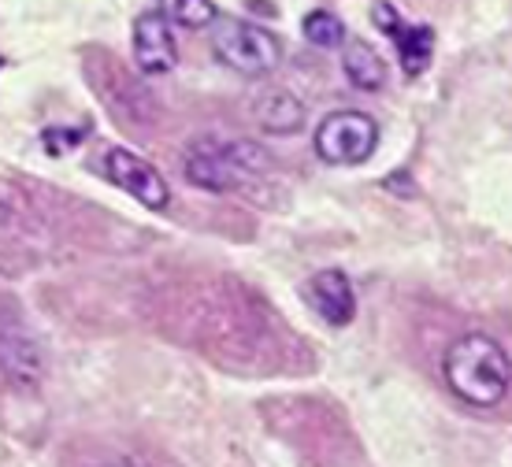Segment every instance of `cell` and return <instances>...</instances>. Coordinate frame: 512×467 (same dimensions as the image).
<instances>
[{
    "mask_svg": "<svg viewBox=\"0 0 512 467\" xmlns=\"http://www.w3.org/2000/svg\"><path fill=\"white\" fill-rule=\"evenodd\" d=\"M449 390L475 408L498 404L512 386V360L490 334H464L442 360Z\"/></svg>",
    "mask_w": 512,
    "mask_h": 467,
    "instance_id": "obj_1",
    "label": "cell"
},
{
    "mask_svg": "<svg viewBox=\"0 0 512 467\" xmlns=\"http://www.w3.org/2000/svg\"><path fill=\"white\" fill-rule=\"evenodd\" d=\"M271 156L256 141H219L205 138L186 152V178L208 193H231L268 175Z\"/></svg>",
    "mask_w": 512,
    "mask_h": 467,
    "instance_id": "obj_2",
    "label": "cell"
},
{
    "mask_svg": "<svg viewBox=\"0 0 512 467\" xmlns=\"http://www.w3.org/2000/svg\"><path fill=\"white\" fill-rule=\"evenodd\" d=\"M212 52L219 56V64H227L245 78H264L282 64V41L268 26L245 23V19H216Z\"/></svg>",
    "mask_w": 512,
    "mask_h": 467,
    "instance_id": "obj_3",
    "label": "cell"
},
{
    "mask_svg": "<svg viewBox=\"0 0 512 467\" xmlns=\"http://www.w3.org/2000/svg\"><path fill=\"white\" fill-rule=\"evenodd\" d=\"M379 145V127L364 112H331L316 127V156L334 167H357Z\"/></svg>",
    "mask_w": 512,
    "mask_h": 467,
    "instance_id": "obj_4",
    "label": "cell"
},
{
    "mask_svg": "<svg viewBox=\"0 0 512 467\" xmlns=\"http://www.w3.org/2000/svg\"><path fill=\"white\" fill-rule=\"evenodd\" d=\"M104 175H108V182L112 186H119L123 193H130L138 204H145V208H153V212H164L167 204H171V190H167L164 175L156 171L145 156H138V152L130 149H108L104 152Z\"/></svg>",
    "mask_w": 512,
    "mask_h": 467,
    "instance_id": "obj_5",
    "label": "cell"
},
{
    "mask_svg": "<svg viewBox=\"0 0 512 467\" xmlns=\"http://www.w3.org/2000/svg\"><path fill=\"white\" fill-rule=\"evenodd\" d=\"M134 60L145 75H167L179 64V41L164 12H145L134 23Z\"/></svg>",
    "mask_w": 512,
    "mask_h": 467,
    "instance_id": "obj_6",
    "label": "cell"
},
{
    "mask_svg": "<svg viewBox=\"0 0 512 467\" xmlns=\"http://www.w3.org/2000/svg\"><path fill=\"white\" fill-rule=\"evenodd\" d=\"M308 297H312V308L320 312L323 323H331V327H349L353 316H357L353 282L338 267H327V271H320V275L312 278L308 282Z\"/></svg>",
    "mask_w": 512,
    "mask_h": 467,
    "instance_id": "obj_7",
    "label": "cell"
},
{
    "mask_svg": "<svg viewBox=\"0 0 512 467\" xmlns=\"http://www.w3.org/2000/svg\"><path fill=\"white\" fill-rule=\"evenodd\" d=\"M0 371L15 382V386H38L41 382V349L19 327H0Z\"/></svg>",
    "mask_w": 512,
    "mask_h": 467,
    "instance_id": "obj_8",
    "label": "cell"
},
{
    "mask_svg": "<svg viewBox=\"0 0 512 467\" xmlns=\"http://www.w3.org/2000/svg\"><path fill=\"white\" fill-rule=\"evenodd\" d=\"M342 71H346L349 82H353L357 89H364V93L383 89V82H386L383 56L360 38H349L346 45H342Z\"/></svg>",
    "mask_w": 512,
    "mask_h": 467,
    "instance_id": "obj_9",
    "label": "cell"
},
{
    "mask_svg": "<svg viewBox=\"0 0 512 467\" xmlns=\"http://www.w3.org/2000/svg\"><path fill=\"white\" fill-rule=\"evenodd\" d=\"M256 123L268 134H294L305 127V104L286 89H271L264 93V101L256 104Z\"/></svg>",
    "mask_w": 512,
    "mask_h": 467,
    "instance_id": "obj_10",
    "label": "cell"
},
{
    "mask_svg": "<svg viewBox=\"0 0 512 467\" xmlns=\"http://www.w3.org/2000/svg\"><path fill=\"white\" fill-rule=\"evenodd\" d=\"M397 56H401V67H405V75L416 78L427 71L431 64V56H435V30L423 23H401L397 26Z\"/></svg>",
    "mask_w": 512,
    "mask_h": 467,
    "instance_id": "obj_11",
    "label": "cell"
},
{
    "mask_svg": "<svg viewBox=\"0 0 512 467\" xmlns=\"http://www.w3.org/2000/svg\"><path fill=\"white\" fill-rule=\"evenodd\" d=\"M301 34H305V41H308V45H316V49H338V45L346 41V23H342L338 15L316 8V12L305 15Z\"/></svg>",
    "mask_w": 512,
    "mask_h": 467,
    "instance_id": "obj_12",
    "label": "cell"
},
{
    "mask_svg": "<svg viewBox=\"0 0 512 467\" xmlns=\"http://www.w3.org/2000/svg\"><path fill=\"white\" fill-rule=\"evenodd\" d=\"M160 4H164V15L171 23H182V26H190V30L212 26L219 19L212 0H160Z\"/></svg>",
    "mask_w": 512,
    "mask_h": 467,
    "instance_id": "obj_13",
    "label": "cell"
},
{
    "mask_svg": "<svg viewBox=\"0 0 512 467\" xmlns=\"http://www.w3.org/2000/svg\"><path fill=\"white\" fill-rule=\"evenodd\" d=\"M86 138V130H45V149L49 152H56V156H60V152H64V145H78V141Z\"/></svg>",
    "mask_w": 512,
    "mask_h": 467,
    "instance_id": "obj_14",
    "label": "cell"
},
{
    "mask_svg": "<svg viewBox=\"0 0 512 467\" xmlns=\"http://www.w3.org/2000/svg\"><path fill=\"white\" fill-rule=\"evenodd\" d=\"M375 23H379V30H386V34H397L401 15L394 12V4H390V0H379V4H375Z\"/></svg>",
    "mask_w": 512,
    "mask_h": 467,
    "instance_id": "obj_15",
    "label": "cell"
},
{
    "mask_svg": "<svg viewBox=\"0 0 512 467\" xmlns=\"http://www.w3.org/2000/svg\"><path fill=\"white\" fill-rule=\"evenodd\" d=\"M104 467H134V464H104Z\"/></svg>",
    "mask_w": 512,
    "mask_h": 467,
    "instance_id": "obj_16",
    "label": "cell"
},
{
    "mask_svg": "<svg viewBox=\"0 0 512 467\" xmlns=\"http://www.w3.org/2000/svg\"><path fill=\"white\" fill-rule=\"evenodd\" d=\"M0 64H4V60H0Z\"/></svg>",
    "mask_w": 512,
    "mask_h": 467,
    "instance_id": "obj_17",
    "label": "cell"
}]
</instances>
